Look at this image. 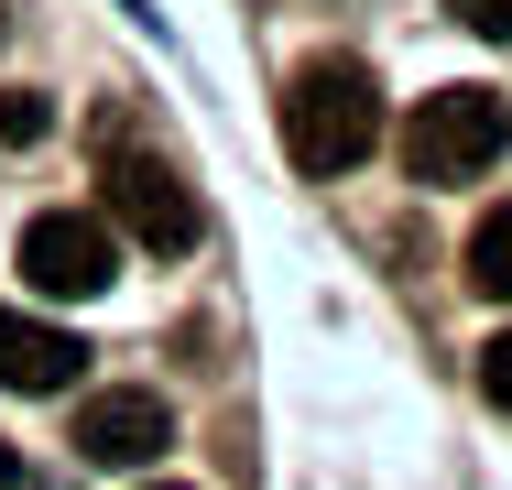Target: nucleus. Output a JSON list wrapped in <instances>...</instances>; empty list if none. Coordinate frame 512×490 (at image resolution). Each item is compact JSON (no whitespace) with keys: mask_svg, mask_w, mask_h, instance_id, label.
<instances>
[{"mask_svg":"<svg viewBox=\"0 0 512 490\" xmlns=\"http://www.w3.org/2000/svg\"><path fill=\"white\" fill-rule=\"evenodd\" d=\"M77 327H44L22 305H0V392H77Z\"/></svg>","mask_w":512,"mask_h":490,"instance_id":"423d86ee","label":"nucleus"},{"mask_svg":"<svg viewBox=\"0 0 512 490\" xmlns=\"http://www.w3.org/2000/svg\"><path fill=\"white\" fill-rule=\"evenodd\" d=\"M371 142H382V77L360 55L295 66V88H284V153L306 175H349V164H371Z\"/></svg>","mask_w":512,"mask_h":490,"instance_id":"f257e3e1","label":"nucleus"},{"mask_svg":"<svg viewBox=\"0 0 512 490\" xmlns=\"http://www.w3.org/2000/svg\"><path fill=\"white\" fill-rule=\"evenodd\" d=\"M469 294L512 305V207H480V229H469Z\"/></svg>","mask_w":512,"mask_h":490,"instance_id":"0eeeda50","label":"nucleus"},{"mask_svg":"<svg viewBox=\"0 0 512 490\" xmlns=\"http://www.w3.org/2000/svg\"><path fill=\"white\" fill-rule=\"evenodd\" d=\"M458 11V33H480V44H512V0H447Z\"/></svg>","mask_w":512,"mask_h":490,"instance_id":"1a4fd4ad","label":"nucleus"},{"mask_svg":"<svg viewBox=\"0 0 512 490\" xmlns=\"http://www.w3.org/2000/svg\"><path fill=\"white\" fill-rule=\"evenodd\" d=\"M109 218H120V229H131V240H142V251H164V262H175V251H197V186H186V175H175V164H164V153H131V142H109Z\"/></svg>","mask_w":512,"mask_h":490,"instance_id":"7ed1b4c3","label":"nucleus"},{"mask_svg":"<svg viewBox=\"0 0 512 490\" xmlns=\"http://www.w3.org/2000/svg\"><path fill=\"white\" fill-rule=\"evenodd\" d=\"M480 392H491V414H512V327L480 349Z\"/></svg>","mask_w":512,"mask_h":490,"instance_id":"9d476101","label":"nucleus"},{"mask_svg":"<svg viewBox=\"0 0 512 490\" xmlns=\"http://www.w3.org/2000/svg\"><path fill=\"white\" fill-rule=\"evenodd\" d=\"M44 131H55V98H44V88H11V98H0V142H11V153H33Z\"/></svg>","mask_w":512,"mask_h":490,"instance_id":"6e6552de","label":"nucleus"},{"mask_svg":"<svg viewBox=\"0 0 512 490\" xmlns=\"http://www.w3.org/2000/svg\"><path fill=\"white\" fill-rule=\"evenodd\" d=\"M164 447H175V403H164V392H88V403H77V458L153 469Z\"/></svg>","mask_w":512,"mask_h":490,"instance_id":"39448f33","label":"nucleus"},{"mask_svg":"<svg viewBox=\"0 0 512 490\" xmlns=\"http://www.w3.org/2000/svg\"><path fill=\"white\" fill-rule=\"evenodd\" d=\"M22 284L55 294V305L109 294V284H120V240H109V218H88V207H44V218L22 229Z\"/></svg>","mask_w":512,"mask_h":490,"instance_id":"20e7f679","label":"nucleus"},{"mask_svg":"<svg viewBox=\"0 0 512 490\" xmlns=\"http://www.w3.org/2000/svg\"><path fill=\"white\" fill-rule=\"evenodd\" d=\"M512 153V98L502 88H436L404 120V175L414 186H480Z\"/></svg>","mask_w":512,"mask_h":490,"instance_id":"f03ea898","label":"nucleus"}]
</instances>
